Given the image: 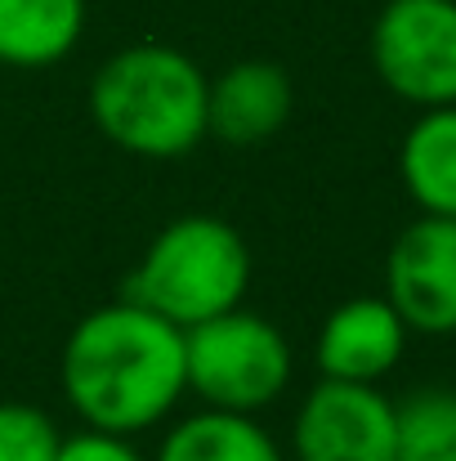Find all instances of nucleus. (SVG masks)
I'll list each match as a JSON object with an SVG mask.
<instances>
[{"instance_id": "obj_1", "label": "nucleus", "mask_w": 456, "mask_h": 461, "mask_svg": "<svg viewBox=\"0 0 456 461\" xmlns=\"http://www.w3.org/2000/svg\"><path fill=\"white\" fill-rule=\"evenodd\" d=\"M63 394L85 430L139 435L165 421L188 390L183 331L135 301L90 309L63 340Z\"/></svg>"}, {"instance_id": "obj_2", "label": "nucleus", "mask_w": 456, "mask_h": 461, "mask_svg": "<svg viewBox=\"0 0 456 461\" xmlns=\"http://www.w3.org/2000/svg\"><path fill=\"white\" fill-rule=\"evenodd\" d=\"M210 81L174 45H126L90 81V117L121 153L170 161L206 140Z\"/></svg>"}, {"instance_id": "obj_3", "label": "nucleus", "mask_w": 456, "mask_h": 461, "mask_svg": "<svg viewBox=\"0 0 456 461\" xmlns=\"http://www.w3.org/2000/svg\"><path fill=\"white\" fill-rule=\"evenodd\" d=\"M251 247L219 215H179L148 242L126 278V301L152 309L179 331L210 322L246 301Z\"/></svg>"}, {"instance_id": "obj_4", "label": "nucleus", "mask_w": 456, "mask_h": 461, "mask_svg": "<svg viewBox=\"0 0 456 461\" xmlns=\"http://www.w3.org/2000/svg\"><path fill=\"white\" fill-rule=\"evenodd\" d=\"M183 381L206 408L255 417L291 385V340L237 305L183 331Z\"/></svg>"}, {"instance_id": "obj_5", "label": "nucleus", "mask_w": 456, "mask_h": 461, "mask_svg": "<svg viewBox=\"0 0 456 461\" xmlns=\"http://www.w3.org/2000/svg\"><path fill=\"white\" fill-rule=\"evenodd\" d=\"M371 68L421 113L456 104V0H389L371 23Z\"/></svg>"}, {"instance_id": "obj_6", "label": "nucleus", "mask_w": 456, "mask_h": 461, "mask_svg": "<svg viewBox=\"0 0 456 461\" xmlns=\"http://www.w3.org/2000/svg\"><path fill=\"white\" fill-rule=\"evenodd\" d=\"M291 453L296 461H394V399L322 376L296 412Z\"/></svg>"}, {"instance_id": "obj_7", "label": "nucleus", "mask_w": 456, "mask_h": 461, "mask_svg": "<svg viewBox=\"0 0 456 461\" xmlns=\"http://www.w3.org/2000/svg\"><path fill=\"white\" fill-rule=\"evenodd\" d=\"M385 301L407 331L456 336V220L416 215L385 256Z\"/></svg>"}, {"instance_id": "obj_8", "label": "nucleus", "mask_w": 456, "mask_h": 461, "mask_svg": "<svg viewBox=\"0 0 456 461\" xmlns=\"http://www.w3.org/2000/svg\"><path fill=\"white\" fill-rule=\"evenodd\" d=\"M407 336H412L407 322L385 296H353V301H340L317 327L313 358H317V372L331 381L376 385L403 363Z\"/></svg>"}, {"instance_id": "obj_9", "label": "nucleus", "mask_w": 456, "mask_h": 461, "mask_svg": "<svg viewBox=\"0 0 456 461\" xmlns=\"http://www.w3.org/2000/svg\"><path fill=\"white\" fill-rule=\"evenodd\" d=\"M291 104H296V90L278 63L242 59L210 81L206 135H215L228 149H260L287 126Z\"/></svg>"}, {"instance_id": "obj_10", "label": "nucleus", "mask_w": 456, "mask_h": 461, "mask_svg": "<svg viewBox=\"0 0 456 461\" xmlns=\"http://www.w3.org/2000/svg\"><path fill=\"white\" fill-rule=\"evenodd\" d=\"M85 32V0H0V63L54 68Z\"/></svg>"}, {"instance_id": "obj_11", "label": "nucleus", "mask_w": 456, "mask_h": 461, "mask_svg": "<svg viewBox=\"0 0 456 461\" xmlns=\"http://www.w3.org/2000/svg\"><path fill=\"white\" fill-rule=\"evenodd\" d=\"M398 175L421 215L456 220V104L425 108L398 149Z\"/></svg>"}, {"instance_id": "obj_12", "label": "nucleus", "mask_w": 456, "mask_h": 461, "mask_svg": "<svg viewBox=\"0 0 456 461\" xmlns=\"http://www.w3.org/2000/svg\"><path fill=\"white\" fill-rule=\"evenodd\" d=\"M156 461H282V448L255 417L206 408L161 439Z\"/></svg>"}, {"instance_id": "obj_13", "label": "nucleus", "mask_w": 456, "mask_h": 461, "mask_svg": "<svg viewBox=\"0 0 456 461\" xmlns=\"http://www.w3.org/2000/svg\"><path fill=\"white\" fill-rule=\"evenodd\" d=\"M394 461H456L452 385H421L394 403Z\"/></svg>"}, {"instance_id": "obj_14", "label": "nucleus", "mask_w": 456, "mask_h": 461, "mask_svg": "<svg viewBox=\"0 0 456 461\" xmlns=\"http://www.w3.org/2000/svg\"><path fill=\"white\" fill-rule=\"evenodd\" d=\"M58 426L31 403H0V461H54Z\"/></svg>"}, {"instance_id": "obj_15", "label": "nucleus", "mask_w": 456, "mask_h": 461, "mask_svg": "<svg viewBox=\"0 0 456 461\" xmlns=\"http://www.w3.org/2000/svg\"><path fill=\"white\" fill-rule=\"evenodd\" d=\"M54 461H144L126 435H108V430H81L58 439Z\"/></svg>"}]
</instances>
